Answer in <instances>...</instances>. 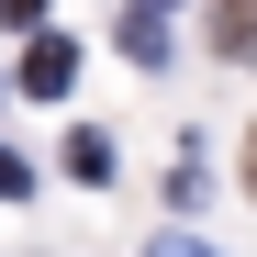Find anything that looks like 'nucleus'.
<instances>
[{"label":"nucleus","mask_w":257,"mask_h":257,"mask_svg":"<svg viewBox=\"0 0 257 257\" xmlns=\"http://www.w3.org/2000/svg\"><path fill=\"white\" fill-rule=\"evenodd\" d=\"M157 257H212V246H157Z\"/></svg>","instance_id":"nucleus-3"},{"label":"nucleus","mask_w":257,"mask_h":257,"mask_svg":"<svg viewBox=\"0 0 257 257\" xmlns=\"http://www.w3.org/2000/svg\"><path fill=\"white\" fill-rule=\"evenodd\" d=\"M67 78H78V45H67V34H45V45L23 56V90H67Z\"/></svg>","instance_id":"nucleus-1"},{"label":"nucleus","mask_w":257,"mask_h":257,"mask_svg":"<svg viewBox=\"0 0 257 257\" xmlns=\"http://www.w3.org/2000/svg\"><path fill=\"white\" fill-rule=\"evenodd\" d=\"M246 190H257V146H246Z\"/></svg>","instance_id":"nucleus-5"},{"label":"nucleus","mask_w":257,"mask_h":257,"mask_svg":"<svg viewBox=\"0 0 257 257\" xmlns=\"http://www.w3.org/2000/svg\"><path fill=\"white\" fill-rule=\"evenodd\" d=\"M0 12H45V0H0Z\"/></svg>","instance_id":"nucleus-4"},{"label":"nucleus","mask_w":257,"mask_h":257,"mask_svg":"<svg viewBox=\"0 0 257 257\" xmlns=\"http://www.w3.org/2000/svg\"><path fill=\"white\" fill-rule=\"evenodd\" d=\"M12 190H23V157H12V146H0V201H12Z\"/></svg>","instance_id":"nucleus-2"}]
</instances>
